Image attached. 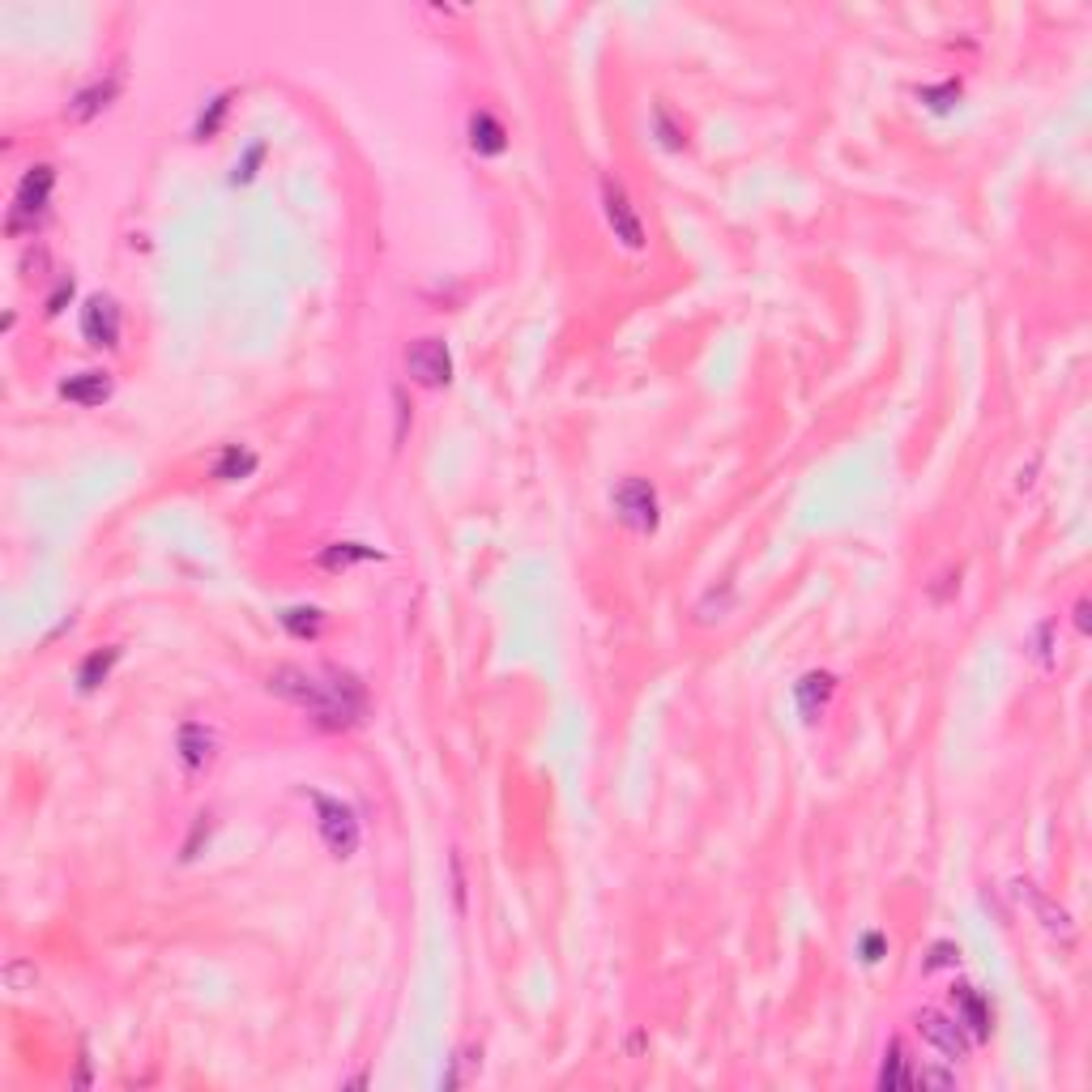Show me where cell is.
Returning <instances> with one entry per match:
<instances>
[{"label": "cell", "mask_w": 1092, "mask_h": 1092, "mask_svg": "<svg viewBox=\"0 0 1092 1092\" xmlns=\"http://www.w3.org/2000/svg\"><path fill=\"white\" fill-rule=\"evenodd\" d=\"M269 692L282 696L286 704L312 713L320 726L346 730L359 726L367 713V687L359 683V674H350L342 666H273L269 670Z\"/></svg>", "instance_id": "1"}, {"label": "cell", "mask_w": 1092, "mask_h": 1092, "mask_svg": "<svg viewBox=\"0 0 1092 1092\" xmlns=\"http://www.w3.org/2000/svg\"><path fill=\"white\" fill-rule=\"evenodd\" d=\"M308 802L316 807V828H320V841L329 845L333 858H350L359 849V815L346 807L342 798H329V794H316L308 790Z\"/></svg>", "instance_id": "2"}, {"label": "cell", "mask_w": 1092, "mask_h": 1092, "mask_svg": "<svg viewBox=\"0 0 1092 1092\" xmlns=\"http://www.w3.org/2000/svg\"><path fill=\"white\" fill-rule=\"evenodd\" d=\"M52 188H56V171L39 163L22 175L18 184V197H13V210H9V235H22V231H35L43 214H47V201H52Z\"/></svg>", "instance_id": "3"}, {"label": "cell", "mask_w": 1092, "mask_h": 1092, "mask_svg": "<svg viewBox=\"0 0 1092 1092\" xmlns=\"http://www.w3.org/2000/svg\"><path fill=\"white\" fill-rule=\"evenodd\" d=\"M610 504H615V517L632 529V534H653L657 521H662V508H657V491L649 478H623V483L615 487V495H610Z\"/></svg>", "instance_id": "4"}, {"label": "cell", "mask_w": 1092, "mask_h": 1092, "mask_svg": "<svg viewBox=\"0 0 1092 1092\" xmlns=\"http://www.w3.org/2000/svg\"><path fill=\"white\" fill-rule=\"evenodd\" d=\"M602 214H606L610 231H615V239H619L623 248H632V252L645 248V227H640V214L632 210L628 188H623L615 175H602Z\"/></svg>", "instance_id": "5"}, {"label": "cell", "mask_w": 1092, "mask_h": 1092, "mask_svg": "<svg viewBox=\"0 0 1092 1092\" xmlns=\"http://www.w3.org/2000/svg\"><path fill=\"white\" fill-rule=\"evenodd\" d=\"M406 367L423 389H444V384L453 380V355H448V346L440 337H419V342L406 350Z\"/></svg>", "instance_id": "6"}, {"label": "cell", "mask_w": 1092, "mask_h": 1092, "mask_svg": "<svg viewBox=\"0 0 1092 1092\" xmlns=\"http://www.w3.org/2000/svg\"><path fill=\"white\" fill-rule=\"evenodd\" d=\"M913 1024H918V1033H922L926 1046H935V1050L947 1058V1063H956V1058H965V1054H969V1046H973L969 1033L960 1029V1020L943 1016V1011H930V1007H926V1011H918V1020H913Z\"/></svg>", "instance_id": "7"}, {"label": "cell", "mask_w": 1092, "mask_h": 1092, "mask_svg": "<svg viewBox=\"0 0 1092 1092\" xmlns=\"http://www.w3.org/2000/svg\"><path fill=\"white\" fill-rule=\"evenodd\" d=\"M82 337L90 346H120V303L111 295H94L82 308Z\"/></svg>", "instance_id": "8"}, {"label": "cell", "mask_w": 1092, "mask_h": 1092, "mask_svg": "<svg viewBox=\"0 0 1092 1092\" xmlns=\"http://www.w3.org/2000/svg\"><path fill=\"white\" fill-rule=\"evenodd\" d=\"M175 751H180V764L188 773H205L214 764V751H218V738L205 721H184L180 734H175Z\"/></svg>", "instance_id": "9"}, {"label": "cell", "mask_w": 1092, "mask_h": 1092, "mask_svg": "<svg viewBox=\"0 0 1092 1092\" xmlns=\"http://www.w3.org/2000/svg\"><path fill=\"white\" fill-rule=\"evenodd\" d=\"M832 692H837V674H828V670H811V674H802V679L794 683L798 713L807 717V721H819V717H824V709H828Z\"/></svg>", "instance_id": "10"}, {"label": "cell", "mask_w": 1092, "mask_h": 1092, "mask_svg": "<svg viewBox=\"0 0 1092 1092\" xmlns=\"http://www.w3.org/2000/svg\"><path fill=\"white\" fill-rule=\"evenodd\" d=\"M952 1003H956L960 1029L969 1033L973 1046H982V1041L990 1037V1003H986L973 986H956V990H952Z\"/></svg>", "instance_id": "11"}, {"label": "cell", "mask_w": 1092, "mask_h": 1092, "mask_svg": "<svg viewBox=\"0 0 1092 1092\" xmlns=\"http://www.w3.org/2000/svg\"><path fill=\"white\" fill-rule=\"evenodd\" d=\"M116 90H120V77H103V82H94V86H86V90H77L64 116H69L73 124H86V120L99 116V111H107V107H111V99H116Z\"/></svg>", "instance_id": "12"}, {"label": "cell", "mask_w": 1092, "mask_h": 1092, "mask_svg": "<svg viewBox=\"0 0 1092 1092\" xmlns=\"http://www.w3.org/2000/svg\"><path fill=\"white\" fill-rule=\"evenodd\" d=\"M60 397L73 406H103L111 397V376L107 372H77L69 380H60Z\"/></svg>", "instance_id": "13"}, {"label": "cell", "mask_w": 1092, "mask_h": 1092, "mask_svg": "<svg viewBox=\"0 0 1092 1092\" xmlns=\"http://www.w3.org/2000/svg\"><path fill=\"white\" fill-rule=\"evenodd\" d=\"M470 146L478 154H504L508 133H504V124L495 120L491 111H474V116H470Z\"/></svg>", "instance_id": "14"}, {"label": "cell", "mask_w": 1092, "mask_h": 1092, "mask_svg": "<svg viewBox=\"0 0 1092 1092\" xmlns=\"http://www.w3.org/2000/svg\"><path fill=\"white\" fill-rule=\"evenodd\" d=\"M1016 896H1020V901H1029V905H1033V913L1041 918V926H1046V930H1054V935H1071V918H1067L1063 909H1054V905L1046 901V896H1041V892L1033 888V883H1016Z\"/></svg>", "instance_id": "15"}, {"label": "cell", "mask_w": 1092, "mask_h": 1092, "mask_svg": "<svg viewBox=\"0 0 1092 1092\" xmlns=\"http://www.w3.org/2000/svg\"><path fill=\"white\" fill-rule=\"evenodd\" d=\"M879 1088L892 1092V1088H913V1071H909V1058H905V1046L892 1041L883 1050V1067H879Z\"/></svg>", "instance_id": "16"}, {"label": "cell", "mask_w": 1092, "mask_h": 1092, "mask_svg": "<svg viewBox=\"0 0 1092 1092\" xmlns=\"http://www.w3.org/2000/svg\"><path fill=\"white\" fill-rule=\"evenodd\" d=\"M256 470V453L252 448H244V444H231L227 453L218 457V465H214V478L218 483H239V478H248Z\"/></svg>", "instance_id": "17"}, {"label": "cell", "mask_w": 1092, "mask_h": 1092, "mask_svg": "<svg viewBox=\"0 0 1092 1092\" xmlns=\"http://www.w3.org/2000/svg\"><path fill=\"white\" fill-rule=\"evenodd\" d=\"M116 662H120V649H94L82 662V670H77V687H82V692H94L99 683H107V674H111Z\"/></svg>", "instance_id": "18"}, {"label": "cell", "mask_w": 1092, "mask_h": 1092, "mask_svg": "<svg viewBox=\"0 0 1092 1092\" xmlns=\"http://www.w3.org/2000/svg\"><path fill=\"white\" fill-rule=\"evenodd\" d=\"M282 628L299 640H316L320 628H325V615H320L316 606H291V610H282Z\"/></svg>", "instance_id": "19"}, {"label": "cell", "mask_w": 1092, "mask_h": 1092, "mask_svg": "<svg viewBox=\"0 0 1092 1092\" xmlns=\"http://www.w3.org/2000/svg\"><path fill=\"white\" fill-rule=\"evenodd\" d=\"M359 559H380L372 546H363V542H333L325 546V555H320V564L325 568H350V564H359Z\"/></svg>", "instance_id": "20"}, {"label": "cell", "mask_w": 1092, "mask_h": 1092, "mask_svg": "<svg viewBox=\"0 0 1092 1092\" xmlns=\"http://www.w3.org/2000/svg\"><path fill=\"white\" fill-rule=\"evenodd\" d=\"M227 107H231V94H218V99L210 103V111H201L197 124H192V137H197V141H210L218 128H222V116H227Z\"/></svg>", "instance_id": "21"}, {"label": "cell", "mask_w": 1092, "mask_h": 1092, "mask_svg": "<svg viewBox=\"0 0 1092 1092\" xmlns=\"http://www.w3.org/2000/svg\"><path fill=\"white\" fill-rule=\"evenodd\" d=\"M918 99L930 107V111H947L956 99H960V82H943V86H926Z\"/></svg>", "instance_id": "22"}, {"label": "cell", "mask_w": 1092, "mask_h": 1092, "mask_svg": "<svg viewBox=\"0 0 1092 1092\" xmlns=\"http://www.w3.org/2000/svg\"><path fill=\"white\" fill-rule=\"evenodd\" d=\"M35 982H39L35 965H26V960H9L5 965V986L9 990H35Z\"/></svg>", "instance_id": "23"}, {"label": "cell", "mask_w": 1092, "mask_h": 1092, "mask_svg": "<svg viewBox=\"0 0 1092 1092\" xmlns=\"http://www.w3.org/2000/svg\"><path fill=\"white\" fill-rule=\"evenodd\" d=\"M653 124H657V137H662V146H666V150H683V133L670 124V111H666L662 103L653 107Z\"/></svg>", "instance_id": "24"}, {"label": "cell", "mask_w": 1092, "mask_h": 1092, "mask_svg": "<svg viewBox=\"0 0 1092 1092\" xmlns=\"http://www.w3.org/2000/svg\"><path fill=\"white\" fill-rule=\"evenodd\" d=\"M261 158H265V141H252L248 154H244V163H235V175H231V184H248L256 167H261Z\"/></svg>", "instance_id": "25"}, {"label": "cell", "mask_w": 1092, "mask_h": 1092, "mask_svg": "<svg viewBox=\"0 0 1092 1092\" xmlns=\"http://www.w3.org/2000/svg\"><path fill=\"white\" fill-rule=\"evenodd\" d=\"M913 1088H956V1075L939 1071V1067H922V1071H913Z\"/></svg>", "instance_id": "26"}, {"label": "cell", "mask_w": 1092, "mask_h": 1092, "mask_svg": "<svg viewBox=\"0 0 1092 1092\" xmlns=\"http://www.w3.org/2000/svg\"><path fill=\"white\" fill-rule=\"evenodd\" d=\"M1050 632H1054V623H1041V628L1033 632V645H1037V649H1033V657H1037V662H1041V666H1046V670L1054 666V649H1050Z\"/></svg>", "instance_id": "27"}, {"label": "cell", "mask_w": 1092, "mask_h": 1092, "mask_svg": "<svg viewBox=\"0 0 1092 1092\" xmlns=\"http://www.w3.org/2000/svg\"><path fill=\"white\" fill-rule=\"evenodd\" d=\"M960 960V947L956 943H935L930 947V960H926V973L930 969H943V965H956Z\"/></svg>", "instance_id": "28"}, {"label": "cell", "mask_w": 1092, "mask_h": 1092, "mask_svg": "<svg viewBox=\"0 0 1092 1092\" xmlns=\"http://www.w3.org/2000/svg\"><path fill=\"white\" fill-rule=\"evenodd\" d=\"M883 952H888V939L875 935V930H871V935H862V960H866V965L883 960Z\"/></svg>", "instance_id": "29"}, {"label": "cell", "mask_w": 1092, "mask_h": 1092, "mask_svg": "<svg viewBox=\"0 0 1092 1092\" xmlns=\"http://www.w3.org/2000/svg\"><path fill=\"white\" fill-rule=\"evenodd\" d=\"M64 299H73V278H60V286L52 291V299H47V312L56 316V312L64 308Z\"/></svg>", "instance_id": "30"}, {"label": "cell", "mask_w": 1092, "mask_h": 1092, "mask_svg": "<svg viewBox=\"0 0 1092 1092\" xmlns=\"http://www.w3.org/2000/svg\"><path fill=\"white\" fill-rule=\"evenodd\" d=\"M1075 623H1080V632H1088V602L1075 606Z\"/></svg>", "instance_id": "31"}]
</instances>
